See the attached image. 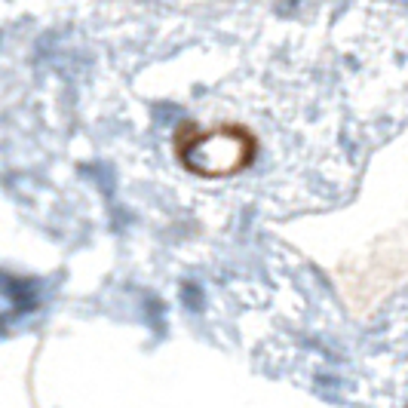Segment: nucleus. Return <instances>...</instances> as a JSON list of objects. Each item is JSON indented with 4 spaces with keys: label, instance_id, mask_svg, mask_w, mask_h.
I'll list each match as a JSON object with an SVG mask.
<instances>
[{
    "label": "nucleus",
    "instance_id": "f257e3e1",
    "mask_svg": "<svg viewBox=\"0 0 408 408\" xmlns=\"http://www.w3.org/2000/svg\"><path fill=\"white\" fill-rule=\"evenodd\" d=\"M175 144L184 169L206 178L231 175L236 169L249 166L255 157V139L240 126H221V129L209 132L197 129V126H184Z\"/></svg>",
    "mask_w": 408,
    "mask_h": 408
}]
</instances>
